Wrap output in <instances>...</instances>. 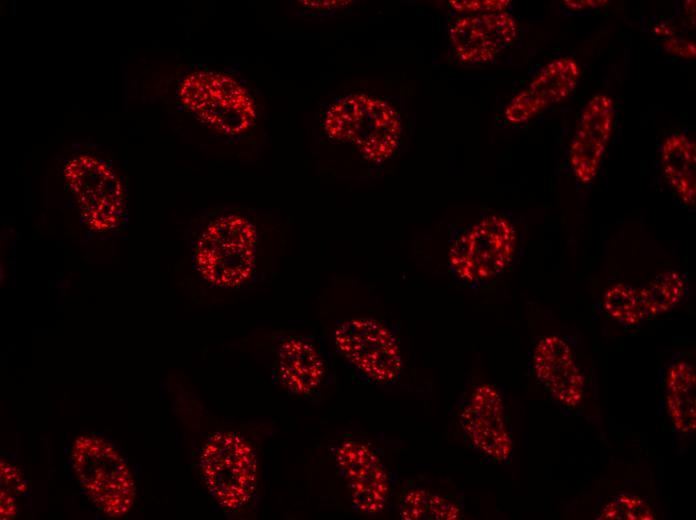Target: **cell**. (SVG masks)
<instances>
[{"instance_id": "cell-20", "label": "cell", "mask_w": 696, "mask_h": 520, "mask_svg": "<svg viewBox=\"0 0 696 520\" xmlns=\"http://www.w3.org/2000/svg\"><path fill=\"white\" fill-rule=\"evenodd\" d=\"M654 516L651 507L643 499L622 494L602 509L598 519L651 520Z\"/></svg>"}, {"instance_id": "cell-6", "label": "cell", "mask_w": 696, "mask_h": 520, "mask_svg": "<svg viewBox=\"0 0 696 520\" xmlns=\"http://www.w3.org/2000/svg\"><path fill=\"white\" fill-rule=\"evenodd\" d=\"M206 485L225 509H238L252 497L257 482V461L241 436L216 432L209 436L201 453Z\"/></svg>"}, {"instance_id": "cell-15", "label": "cell", "mask_w": 696, "mask_h": 520, "mask_svg": "<svg viewBox=\"0 0 696 520\" xmlns=\"http://www.w3.org/2000/svg\"><path fill=\"white\" fill-rule=\"evenodd\" d=\"M533 359L538 379L556 400L569 407L582 401L584 379L562 338L551 335L540 340Z\"/></svg>"}, {"instance_id": "cell-7", "label": "cell", "mask_w": 696, "mask_h": 520, "mask_svg": "<svg viewBox=\"0 0 696 520\" xmlns=\"http://www.w3.org/2000/svg\"><path fill=\"white\" fill-rule=\"evenodd\" d=\"M64 179L77 199L86 225L102 232L118 226L123 213V189L108 165L93 156L79 155L66 162Z\"/></svg>"}, {"instance_id": "cell-2", "label": "cell", "mask_w": 696, "mask_h": 520, "mask_svg": "<svg viewBox=\"0 0 696 520\" xmlns=\"http://www.w3.org/2000/svg\"><path fill=\"white\" fill-rule=\"evenodd\" d=\"M71 452L78 482L96 508L114 518L127 515L134 505L136 488L118 451L99 437L81 435Z\"/></svg>"}, {"instance_id": "cell-12", "label": "cell", "mask_w": 696, "mask_h": 520, "mask_svg": "<svg viewBox=\"0 0 696 520\" xmlns=\"http://www.w3.org/2000/svg\"><path fill=\"white\" fill-rule=\"evenodd\" d=\"M517 37V25L507 12H487L458 19L450 28L456 56L465 63H487Z\"/></svg>"}, {"instance_id": "cell-13", "label": "cell", "mask_w": 696, "mask_h": 520, "mask_svg": "<svg viewBox=\"0 0 696 520\" xmlns=\"http://www.w3.org/2000/svg\"><path fill=\"white\" fill-rule=\"evenodd\" d=\"M580 77L578 63L571 57L552 60L529 85L515 95L505 109V118L514 124L528 121L553 104L565 100Z\"/></svg>"}, {"instance_id": "cell-3", "label": "cell", "mask_w": 696, "mask_h": 520, "mask_svg": "<svg viewBox=\"0 0 696 520\" xmlns=\"http://www.w3.org/2000/svg\"><path fill=\"white\" fill-rule=\"evenodd\" d=\"M254 226L240 215H226L211 222L196 246L199 272L219 287H237L251 275L256 254Z\"/></svg>"}, {"instance_id": "cell-9", "label": "cell", "mask_w": 696, "mask_h": 520, "mask_svg": "<svg viewBox=\"0 0 696 520\" xmlns=\"http://www.w3.org/2000/svg\"><path fill=\"white\" fill-rule=\"evenodd\" d=\"M688 292L679 272L665 271L644 287L618 283L604 295L605 311L618 322L637 325L675 308Z\"/></svg>"}, {"instance_id": "cell-8", "label": "cell", "mask_w": 696, "mask_h": 520, "mask_svg": "<svg viewBox=\"0 0 696 520\" xmlns=\"http://www.w3.org/2000/svg\"><path fill=\"white\" fill-rule=\"evenodd\" d=\"M340 352L358 370L378 382H392L401 371L398 342L391 331L377 320L354 318L335 330Z\"/></svg>"}, {"instance_id": "cell-26", "label": "cell", "mask_w": 696, "mask_h": 520, "mask_svg": "<svg viewBox=\"0 0 696 520\" xmlns=\"http://www.w3.org/2000/svg\"><path fill=\"white\" fill-rule=\"evenodd\" d=\"M301 3L315 8H331L344 6L350 1H301Z\"/></svg>"}, {"instance_id": "cell-4", "label": "cell", "mask_w": 696, "mask_h": 520, "mask_svg": "<svg viewBox=\"0 0 696 520\" xmlns=\"http://www.w3.org/2000/svg\"><path fill=\"white\" fill-rule=\"evenodd\" d=\"M515 248L513 225L502 216L490 215L455 237L449 248L448 267L461 283H483L506 270Z\"/></svg>"}, {"instance_id": "cell-16", "label": "cell", "mask_w": 696, "mask_h": 520, "mask_svg": "<svg viewBox=\"0 0 696 520\" xmlns=\"http://www.w3.org/2000/svg\"><path fill=\"white\" fill-rule=\"evenodd\" d=\"M323 372V362L311 344L297 338L283 341L278 354V375L286 390L308 395L319 386Z\"/></svg>"}, {"instance_id": "cell-11", "label": "cell", "mask_w": 696, "mask_h": 520, "mask_svg": "<svg viewBox=\"0 0 696 520\" xmlns=\"http://www.w3.org/2000/svg\"><path fill=\"white\" fill-rule=\"evenodd\" d=\"M614 117V102L604 94L593 96L582 110L569 152L570 166L581 183L592 182L598 174Z\"/></svg>"}, {"instance_id": "cell-25", "label": "cell", "mask_w": 696, "mask_h": 520, "mask_svg": "<svg viewBox=\"0 0 696 520\" xmlns=\"http://www.w3.org/2000/svg\"><path fill=\"white\" fill-rule=\"evenodd\" d=\"M565 5L571 9L599 8L605 6L606 0H566Z\"/></svg>"}, {"instance_id": "cell-14", "label": "cell", "mask_w": 696, "mask_h": 520, "mask_svg": "<svg viewBox=\"0 0 696 520\" xmlns=\"http://www.w3.org/2000/svg\"><path fill=\"white\" fill-rule=\"evenodd\" d=\"M461 425L468 438L485 455L505 460L512 449L503 402L490 385L475 389L461 414Z\"/></svg>"}, {"instance_id": "cell-5", "label": "cell", "mask_w": 696, "mask_h": 520, "mask_svg": "<svg viewBox=\"0 0 696 520\" xmlns=\"http://www.w3.org/2000/svg\"><path fill=\"white\" fill-rule=\"evenodd\" d=\"M182 103L211 128L235 135L250 128L255 105L247 91L233 78L216 72H193L180 86Z\"/></svg>"}, {"instance_id": "cell-10", "label": "cell", "mask_w": 696, "mask_h": 520, "mask_svg": "<svg viewBox=\"0 0 696 520\" xmlns=\"http://www.w3.org/2000/svg\"><path fill=\"white\" fill-rule=\"evenodd\" d=\"M336 460L355 509L365 514L380 512L389 485L385 467L374 450L360 441L347 440L339 446Z\"/></svg>"}, {"instance_id": "cell-24", "label": "cell", "mask_w": 696, "mask_h": 520, "mask_svg": "<svg viewBox=\"0 0 696 520\" xmlns=\"http://www.w3.org/2000/svg\"><path fill=\"white\" fill-rule=\"evenodd\" d=\"M12 495L7 490L1 488L0 492V515L2 520L14 519L17 515V506Z\"/></svg>"}, {"instance_id": "cell-18", "label": "cell", "mask_w": 696, "mask_h": 520, "mask_svg": "<svg viewBox=\"0 0 696 520\" xmlns=\"http://www.w3.org/2000/svg\"><path fill=\"white\" fill-rule=\"evenodd\" d=\"M695 372L692 366L679 361L672 365L667 375V407L675 428L691 433L696 427Z\"/></svg>"}, {"instance_id": "cell-21", "label": "cell", "mask_w": 696, "mask_h": 520, "mask_svg": "<svg viewBox=\"0 0 696 520\" xmlns=\"http://www.w3.org/2000/svg\"><path fill=\"white\" fill-rule=\"evenodd\" d=\"M508 0H466V1H450V6L459 12L471 13H487L501 12L509 6Z\"/></svg>"}, {"instance_id": "cell-17", "label": "cell", "mask_w": 696, "mask_h": 520, "mask_svg": "<svg viewBox=\"0 0 696 520\" xmlns=\"http://www.w3.org/2000/svg\"><path fill=\"white\" fill-rule=\"evenodd\" d=\"M663 173L678 197L695 206L696 144L687 135L676 133L664 139L660 150Z\"/></svg>"}, {"instance_id": "cell-23", "label": "cell", "mask_w": 696, "mask_h": 520, "mask_svg": "<svg viewBox=\"0 0 696 520\" xmlns=\"http://www.w3.org/2000/svg\"><path fill=\"white\" fill-rule=\"evenodd\" d=\"M663 47L667 52L682 58L693 59L696 56L695 43L679 36L666 38Z\"/></svg>"}, {"instance_id": "cell-22", "label": "cell", "mask_w": 696, "mask_h": 520, "mask_svg": "<svg viewBox=\"0 0 696 520\" xmlns=\"http://www.w3.org/2000/svg\"><path fill=\"white\" fill-rule=\"evenodd\" d=\"M0 475L1 488L12 495H22L27 491V484L15 465L2 460L0 462Z\"/></svg>"}, {"instance_id": "cell-19", "label": "cell", "mask_w": 696, "mask_h": 520, "mask_svg": "<svg viewBox=\"0 0 696 520\" xmlns=\"http://www.w3.org/2000/svg\"><path fill=\"white\" fill-rule=\"evenodd\" d=\"M400 517L406 520H454L458 508L449 500L424 489L410 490L401 501Z\"/></svg>"}, {"instance_id": "cell-27", "label": "cell", "mask_w": 696, "mask_h": 520, "mask_svg": "<svg viewBox=\"0 0 696 520\" xmlns=\"http://www.w3.org/2000/svg\"><path fill=\"white\" fill-rule=\"evenodd\" d=\"M653 31L656 35L665 36L666 38H669V37H672L675 35V27L668 22H664V23L656 25L654 27Z\"/></svg>"}, {"instance_id": "cell-1", "label": "cell", "mask_w": 696, "mask_h": 520, "mask_svg": "<svg viewBox=\"0 0 696 520\" xmlns=\"http://www.w3.org/2000/svg\"><path fill=\"white\" fill-rule=\"evenodd\" d=\"M324 128L332 139L353 144L373 162L383 161L395 152L402 131L395 109L366 94L349 95L333 104Z\"/></svg>"}]
</instances>
